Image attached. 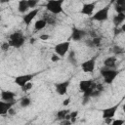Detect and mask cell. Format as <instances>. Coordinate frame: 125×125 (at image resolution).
<instances>
[{"instance_id": "6da1fadb", "label": "cell", "mask_w": 125, "mask_h": 125, "mask_svg": "<svg viewBox=\"0 0 125 125\" xmlns=\"http://www.w3.org/2000/svg\"><path fill=\"white\" fill-rule=\"evenodd\" d=\"M100 73L101 75L104 77V81L105 84H111L115 78L117 77V75L119 74V71L116 70V69H110V68H107V67H102L100 69Z\"/></svg>"}, {"instance_id": "7a4b0ae2", "label": "cell", "mask_w": 125, "mask_h": 125, "mask_svg": "<svg viewBox=\"0 0 125 125\" xmlns=\"http://www.w3.org/2000/svg\"><path fill=\"white\" fill-rule=\"evenodd\" d=\"M8 42H9L10 46L15 47V48H20L24 44L25 36L20 31H15L9 36V41Z\"/></svg>"}, {"instance_id": "3957f363", "label": "cell", "mask_w": 125, "mask_h": 125, "mask_svg": "<svg viewBox=\"0 0 125 125\" xmlns=\"http://www.w3.org/2000/svg\"><path fill=\"white\" fill-rule=\"evenodd\" d=\"M63 0H50L46 3V10L52 15H58L62 12Z\"/></svg>"}, {"instance_id": "277c9868", "label": "cell", "mask_w": 125, "mask_h": 125, "mask_svg": "<svg viewBox=\"0 0 125 125\" xmlns=\"http://www.w3.org/2000/svg\"><path fill=\"white\" fill-rule=\"evenodd\" d=\"M110 9V4L104 6V8L100 9L99 11H97L95 14H93V16L91 17L92 21H106L108 18V12Z\"/></svg>"}, {"instance_id": "5b68a950", "label": "cell", "mask_w": 125, "mask_h": 125, "mask_svg": "<svg viewBox=\"0 0 125 125\" xmlns=\"http://www.w3.org/2000/svg\"><path fill=\"white\" fill-rule=\"evenodd\" d=\"M69 46H70L69 41L61 42V43L55 45V47H54L55 53H56L59 57H64V56L66 55V53L68 52V50H69Z\"/></svg>"}, {"instance_id": "8992f818", "label": "cell", "mask_w": 125, "mask_h": 125, "mask_svg": "<svg viewBox=\"0 0 125 125\" xmlns=\"http://www.w3.org/2000/svg\"><path fill=\"white\" fill-rule=\"evenodd\" d=\"M35 75H36V73H29V74H22V75H19V76L15 77L14 82H15L18 86H20V87L21 88V87H23L26 83L30 82V81L33 79V77H34Z\"/></svg>"}, {"instance_id": "52a82bcc", "label": "cell", "mask_w": 125, "mask_h": 125, "mask_svg": "<svg viewBox=\"0 0 125 125\" xmlns=\"http://www.w3.org/2000/svg\"><path fill=\"white\" fill-rule=\"evenodd\" d=\"M121 104V103H118L117 104H114L110 107H106V108H104L102 109V117L104 119H106V118H112L114 117L119 105Z\"/></svg>"}, {"instance_id": "ba28073f", "label": "cell", "mask_w": 125, "mask_h": 125, "mask_svg": "<svg viewBox=\"0 0 125 125\" xmlns=\"http://www.w3.org/2000/svg\"><path fill=\"white\" fill-rule=\"evenodd\" d=\"M95 66H96V58H92L81 63V69L83 72L86 73H92L95 69Z\"/></svg>"}, {"instance_id": "9c48e42d", "label": "cell", "mask_w": 125, "mask_h": 125, "mask_svg": "<svg viewBox=\"0 0 125 125\" xmlns=\"http://www.w3.org/2000/svg\"><path fill=\"white\" fill-rule=\"evenodd\" d=\"M69 85H70V79H67L65 81H62V82L56 83L55 84V89H56L57 94H59L61 96L65 95L66 92H67V89H68V86Z\"/></svg>"}, {"instance_id": "30bf717a", "label": "cell", "mask_w": 125, "mask_h": 125, "mask_svg": "<svg viewBox=\"0 0 125 125\" xmlns=\"http://www.w3.org/2000/svg\"><path fill=\"white\" fill-rule=\"evenodd\" d=\"M85 36H86V31H85V30L73 26V27H72V32H71L70 37L68 38V41H69L70 39L73 40V41H80V40L83 39Z\"/></svg>"}, {"instance_id": "8fae6325", "label": "cell", "mask_w": 125, "mask_h": 125, "mask_svg": "<svg viewBox=\"0 0 125 125\" xmlns=\"http://www.w3.org/2000/svg\"><path fill=\"white\" fill-rule=\"evenodd\" d=\"M96 5H97V2H91V3H84L81 10H80V13L82 15H86V16H90L92 17L93 16V12L96 8Z\"/></svg>"}, {"instance_id": "7c38bea8", "label": "cell", "mask_w": 125, "mask_h": 125, "mask_svg": "<svg viewBox=\"0 0 125 125\" xmlns=\"http://www.w3.org/2000/svg\"><path fill=\"white\" fill-rule=\"evenodd\" d=\"M38 12H39V9L36 8V9H32L30 12H28L27 14H25V15L22 16V21H23V22H24V24L26 26H28L31 23L32 20L37 16Z\"/></svg>"}, {"instance_id": "4fadbf2b", "label": "cell", "mask_w": 125, "mask_h": 125, "mask_svg": "<svg viewBox=\"0 0 125 125\" xmlns=\"http://www.w3.org/2000/svg\"><path fill=\"white\" fill-rule=\"evenodd\" d=\"M15 104H16V101H12V102H4V101H2V102H0V114L1 115L7 114Z\"/></svg>"}, {"instance_id": "5bb4252c", "label": "cell", "mask_w": 125, "mask_h": 125, "mask_svg": "<svg viewBox=\"0 0 125 125\" xmlns=\"http://www.w3.org/2000/svg\"><path fill=\"white\" fill-rule=\"evenodd\" d=\"M16 98V93L13 91H8V90H2L1 91V99L4 102H12L15 101Z\"/></svg>"}, {"instance_id": "9a60e30c", "label": "cell", "mask_w": 125, "mask_h": 125, "mask_svg": "<svg viewBox=\"0 0 125 125\" xmlns=\"http://www.w3.org/2000/svg\"><path fill=\"white\" fill-rule=\"evenodd\" d=\"M104 66L107 67V68H110V69H115L116 68V58H115V56L107 57L104 61Z\"/></svg>"}, {"instance_id": "2e32d148", "label": "cell", "mask_w": 125, "mask_h": 125, "mask_svg": "<svg viewBox=\"0 0 125 125\" xmlns=\"http://www.w3.org/2000/svg\"><path fill=\"white\" fill-rule=\"evenodd\" d=\"M94 81L93 80H91V79H88V80H81L80 82H79V89H80V91L81 92H86V91H88L93 85H94Z\"/></svg>"}, {"instance_id": "e0dca14e", "label": "cell", "mask_w": 125, "mask_h": 125, "mask_svg": "<svg viewBox=\"0 0 125 125\" xmlns=\"http://www.w3.org/2000/svg\"><path fill=\"white\" fill-rule=\"evenodd\" d=\"M113 4L117 14H125V0H117Z\"/></svg>"}, {"instance_id": "ac0fdd59", "label": "cell", "mask_w": 125, "mask_h": 125, "mask_svg": "<svg viewBox=\"0 0 125 125\" xmlns=\"http://www.w3.org/2000/svg\"><path fill=\"white\" fill-rule=\"evenodd\" d=\"M125 21V14H117L113 17L112 19V22L114 24V27H118L120 24H122V22Z\"/></svg>"}, {"instance_id": "d6986e66", "label": "cell", "mask_w": 125, "mask_h": 125, "mask_svg": "<svg viewBox=\"0 0 125 125\" xmlns=\"http://www.w3.org/2000/svg\"><path fill=\"white\" fill-rule=\"evenodd\" d=\"M43 20L47 22V24H50V25H56L57 23V20L55 18V16H52L50 14H44L43 15Z\"/></svg>"}, {"instance_id": "ffe728a7", "label": "cell", "mask_w": 125, "mask_h": 125, "mask_svg": "<svg viewBox=\"0 0 125 125\" xmlns=\"http://www.w3.org/2000/svg\"><path fill=\"white\" fill-rule=\"evenodd\" d=\"M28 4H27V1L26 0H21L18 4V10L20 13H25L27 10H28Z\"/></svg>"}, {"instance_id": "44dd1931", "label": "cell", "mask_w": 125, "mask_h": 125, "mask_svg": "<svg viewBox=\"0 0 125 125\" xmlns=\"http://www.w3.org/2000/svg\"><path fill=\"white\" fill-rule=\"evenodd\" d=\"M46 25H47V22L43 19H41V20H38V21H35V23H34V29L37 30V31H39V30L45 28Z\"/></svg>"}, {"instance_id": "7402d4cb", "label": "cell", "mask_w": 125, "mask_h": 125, "mask_svg": "<svg viewBox=\"0 0 125 125\" xmlns=\"http://www.w3.org/2000/svg\"><path fill=\"white\" fill-rule=\"evenodd\" d=\"M68 113H69V110L67 109H60L57 112V118L59 120H65V117L67 116Z\"/></svg>"}, {"instance_id": "603a6c76", "label": "cell", "mask_w": 125, "mask_h": 125, "mask_svg": "<svg viewBox=\"0 0 125 125\" xmlns=\"http://www.w3.org/2000/svg\"><path fill=\"white\" fill-rule=\"evenodd\" d=\"M68 62L72 64V65H76L77 64V60H76V56H75V52L74 51H70L68 53V57H67Z\"/></svg>"}, {"instance_id": "cb8c5ba5", "label": "cell", "mask_w": 125, "mask_h": 125, "mask_svg": "<svg viewBox=\"0 0 125 125\" xmlns=\"http://www.w3.org/2000/svg\"><path fill=\"white\" fill-rule=\"evenodd\" d=\"M30 104H31V100H30V98H28V97H23V98H21V99L20 100V104H21V107H26V106H28Z\"/></svg>"}, {"instance_id": "d4e9b609", "label": "cell", "mask_w": 125, "mask_h": 125, "mask_svg": "<svg viewBox=\"0 0 125 125\" xmlns=\"http://www.w3.org/2000/svg\"><path fill=\"white\" fill-rule=\"evenodd\" d=\"M112 52H113V54H114V55H119V54L123 53V52H124V50H123V49H121V47H120V46L115 45V46H113V47H112Z\"/></svg>"}, {"instance_id": "484cf974", "label": "cell", "mask_w": 125, "mask_h": 125, "mask_svg": "<svg viewBox=\"0 0 125 125\" xmlns=\"http://www.w3.org/2000/svg\"><path fill=\"white\" fill-rule=\"evenodd\" d=\"M32 87H33V83H32V82H28V83H26L23 87H21V90H22L23 92H27V91H29Z\"/></svg>"}, {"instance_id": "4316f807", "label": "cell", "mask_w": 125, "mask_h": 125, "mask_svg": "<svg viewBox=\"0 0 125 125\" xmlns=\"http://www.w3.org/2000/svg\"><path fill=\"white\" fill-rule=\"evenodd\" d=\"M92 40H93V43H94V46H95V47H100L101 42H102V39H101L100 37L92 38Z\"/></svg>"}, {"instance_id": "83f0119b", "label": "cell", "mask_w": 125, "mask_h": 125, "mask_svg": "<svg viewBox=\"0 0 125 125\" xmlns=\"http://www.w3.org/2000/svg\"><path fill=\"white\" fill-rule=\"evenodd\" d=\"M125 123L124 119H114L110 125H123Z\"/></svg>"}, {"instance_id": "f1b7e54d", "label": "cell", "mask_w": 125, "mask_h": 125, "mask_svg": "<svg viewBox=\"0 0 125 125\" xmlns=\"http://www.w3.org/2000/svg\"><path fill=\"white\" fill-rule=\"evenodd\" d=\"M27 4H28L29 8H35L37 6V4H38V1H36V0H28Z\"/></svg>"}, {"instance_id": "f546056e", "label": "cell", "mask_w": 125, "mask_h": 125, "mask_svg": "<svg viewBox=\"0 0 125 125\" xmlns=\"http://www.w3.org/2000/svg\"><path fill=\"white\" fill-rule=\"evenodd\" d=\"M77 114H78V111H77V110H75V111H71V112H70L69 115H70V121H71V122H74V121H75Z\"/></svg>"}, {"instance_id": "4dcf8cb0", "label": "cell", "mask_w": 125, "mask_h": 125, "mask_svg": "<svg viewBox=\"0 0 125 125\" xmlns=\"http://www.w3.org/2000/svg\"><path fill=\"white\" fill-rule=\"evenodd\" d=\"M85 44H86V46L89 47V48H95L92 38H91V39H86V40H85Z\"/></svg>"}, {"instance_id": "1f68e13d", "label": "cell", "mask_w": 125, "mask_h": 125, "mask_svg": "<svg viewBox=\"0 0 125 125\" xmlns=\"http://www.w3.org/2000/svg\"><path fill=\"white\" fill-rule=\"evenodd\" d=\"M9 48H10V44H9V42H4V43H2V45H1V49H2V51H8Z\"/></svg>"}, {"instance_id": "d6a6232c", "label": "cell", "mask_w": 125, "mask_h": 125, "mask_svg": "<svg viewBox=\"0 0 125 125\" xmlns=\"http://www.w3.org/2000/svg\"><path fill=\"white\" fill-rule=\"evenodd\" d=\"M122 31H121V28L120 27H114L113 28V35L114 36H117L118 34H120Z\"/></svg>"}, {"instance_id": "836d02e7", "label": "cell", "mask_w": 125, "mask_h": 125, "mask_svg": "<svg viewBox=\"0 0 125 125\" xmlns=\"http://www.w3.org/2000/svg\"><path fill=\"white\" fill-rule=\"evenodd\" d=\"M102 94V92H100V91H98L97 89L92 93V96H91V98H96V97H99L100 95Z\"/></svg>"}, {"instance_id": "e575fe53", "label": "cell", "mask_w": 125, "mask_h": 125, "mask_svg": "<svg viewBox=\"0 0 125 125\" xmlns=\"http://www.w3.org/2000/svg\"><path fill=\"white\" fill-rule=\"evenodd\" d=\"M49 35L48 34H42V35H40L39 36V39H41V40H43V41H46V40H48L49 39Z\"/></svg>"}, {"instance_id": "d590c367", "label": "cell", "mask_w": 125, "mask_h": 125, "mask_svg": "<svg viewBox=\"0 0 125 125\" xmlns=\"http://www.w3.org/2000/svg\"><path fill=\"white\" fill-rule=\"evenodd\" d=\"M60 60V57L57 55V54H54L52 57H51V61L52 62H58Z\"/></svg>"}, {"instance_id": "8d00e7d4", "label": "cell", "mask_w": 125, "mask_h": 125, "mask_svg": "<svg viewBox=\"0 0 125 125\" xmlns=\"http://www.w3.org/2000/svg\"><path fill=\"white\" fill-rule=\"evenodd\" d=\"M61 125H72V122L70 120H62Z\"/></svg>"}, {"instance_id": "74e56055", "label": "cell", "mask_w": 125, "mask_h": 125, "mask_svg": "<svg viewBox=\"0 0 125 125\" xmlns=\"http://www.w3.org/2000/svg\"><path fill=\"white\" fill-rule=\"evenodd\" d=\"M69 103H70V98H66V99L63 101L62 105H63V106H66V105H68V104H69Z\"/></svg>"}, {"instance_id": "f35d334b", "label": "cell", "mask_w": 125, "mask_h": 125, "mask_svg": "<svg viewBox=\"0 0 125 125\" xmlns=\"http://www.w3.org/2000/svg\"><path fill=\"white\" fill-rule=\"evenodd\" d=\"M96 89H97L98 91H100V92H103V91H104V86H103L102 84H97Z\"/></svg>"}, {"instance_id": "ab89813d", "label": "cell", "mask_w": 125, "mask_h": 125, "mask_svg": "<svg viewBox=\"0 0 125 125\" xmlns=\"http://www.w3.org/2000/svg\"><path fill=\"white\" fill-rule=\"evenodd\" d=\"M90 35H91V37H92V38H95V37H98L95 31H90Z\"/></svg>"}, {"instance_id": "60d3db41", "label": "cell", "mask_w": 125, "mask_h": 125, "mask_svg": "<svg viewBox=\"0 0 125 125\" xmlns=\"http://www.w3.org/2000/svg\"><path fill=\"white\" fill-rule=\"evenodd\" d=\"M104 120H105V123H106V124H111V123H112V121H111L112 118H106V119H104Z\"/></svg>"}, {"instance_id": "b9f144b4", "label": "cell", "mask_w": 125, "mask_h": 125, "mask_svg": "<svg viewBox=\"0 0 125 125\" xmlns=\"http://www.w3.org/2000/svg\"><path fill=\"white\" fill-rule=\"evenodd\" d=\"M120 28H121V31H122V32H125V23H123Z\"/></svg>"}, {"instance_id": "7bdbcfd3", "label": "cell", "mask_w": 125, "mask_h": 125, "mask_svg": "<svg viewBox=\"0 0 125 125\" xmlns=\"http://www.w3.org/2000/svg\"><path fill=\"white\" fill-rule=\"evenodd\" d=\"M122 109H123V112L125 113V104H124L122 105Z\"/></svg>"}, {"instance_id": "ee69618b", "label": "cell", "mask_w": 125, "mask_h": 125, "mask_svg": "<svg viewBox=\"0 0 125 125\" xmlns=\"http://www.w3.org/2000/svg\"><path fill=\"white\" fill-rule=\"evenodd\" d=\"M123 53H124V54H125V49H124V52H123Z\"/></svg>"}]
</instances>
